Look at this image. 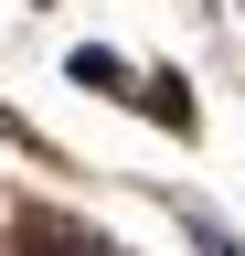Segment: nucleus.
I'll return each instance as SVG.
<instances>
[{"label":"nucleus","mask_w":245,"mask_h":256,"mask_svg":"<svg viewBox=\"0 0 245 256\" xmlns=\"http://www.w3.org/2000/svg\"><path fill=\"white\" fill-rule=\"evenodd\" d=\"M75 86H96V96H139V86H128V54H107V43L75 54Z\"/></svg>","instance_id":"nucleus-1"},{"label":"nucleus","mask_w":245,"mask_h":256,"mask_svg":"<svg viewBox=\"0 0 245 256\" xmlns=\"http://www.w3.org/2000/svg\"><path fill=\"white\" fill-rule=\"evenodd\" d=\"M192 246H203V256H245V235H224L213 214H192Z\"/></svg>","instance_id":"nucleus-2"}]
</instances>
